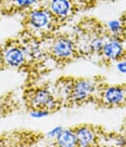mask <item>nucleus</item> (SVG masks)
<instances>
[{
  "instance_id": "nucleus-1",
  "label": "nucleus",
  "mask_w": 126,
  "mask_h": 147,
  "mask_svg": "<svg viewBox=\"0 0 126 147\" xmlns=\"http://www.w3.org/2000/svg\"><path fill=\"white\" fill-rule=\"evenodd\" d=\"M81 54L99 55L103 44L111 34L107 25L94 16H85L73 29Z\"/></svg>"
},
{
  "instance_id": "nucleus-2",
  "label": "nucleus",
  "mask_w": 126,
  "mask_h": 147,
  "mask_svg": "<svg viewBox=\"0 0 126 147\" xmlns=\"http://www.w3.org/2000/svg\"><path fill=\"white\" fill-rule=\"evenodd\" d=\"M21 25V33L39 40L57 33L52 18L42 2L22 15Z\"/></svg>"
},
{
  "instance_id": "nucleus-3",
  "label": "nucleus",
  "mask_w": 126,
  "mask_h": 147,
  "mask_svg": "<svg viewBox=\"0 0 126 147\" xmlns=\"http://www.w3.org/2000/svg\"><path fill=\"white\" fill-rule=\"evenodd\" d=\"M42 53L56 61L67 62L80 55L77 40L74 33L57 32L40 40Z\"/></svg>"
},
{
  "instance_id": "nucleus-4",
  "label": "nucleus",
  "mask_w": 126,
  "mask_h": 147,
  "mask_svg": "<svg viewBox=\"0 0 126 147\" xmlns=\"http://www.w3.org/2000/svg\"><path fill=\"white\" fill-rule=\"evenodd\" d=\"M42 3L48 10L57 32L74 21L82 12L76 0H42Z\"/></svg>"
},
{
  "instance_id": "nucleus-5",
  "label": "nucleus",
  "mask_w": 126,
  "mask_h": 147,
  "mask_svg": "<svg viewBox=\"0 0 126 147\" xmlns=\"http://www.w3.org/2000/svg\"><path fill=\"white\" fill-rule=\"evenodd\" d=\"M99 55L103 61L112 62L124 60L126 57V35H110L103 44Z\"/></svg>"
},
{
  "instance_id": "nucleus-6",
  "label": "nucleus",
  "mask_w": 126,
  "mask_h": 147,
  "mask_svg": "<svg viewBox=\"0 0 126 147\" xmlns=\"http://www.w3.org/2000/svg\"><path fill=\"white\" fill-rule=\"evenodd\" d=\"M40 2L42 0H0V19L16 15L22 16Z\"/></svg>"
},
{
  "instance_id": "nucleus-7",
  "label": "nucleus",
  "mask_w": 126,
  "mask_h": 147,
  "mask_svg": "<svg viewBox=\"0 0 126 147\" xmlns=\"http://www.w3.org/2000/svg\"><path fill=\"white\" fill-rule=\"evenodd\" d=\"M96 90V84L91 79H78L71 88V97L74 101L82 102L91 96Z\"/></svg>"
},
{
  "instance_id": "nucleus-8",
  "label": "nucleus",
  "mask_w": 126,
  "mask_h": 147,
  "mask_svg": "<svg viewBox=\"0 0 126 147\" xmlns=\"http://www.w3.org/2000/svg\"><path fill=\"white\" fill-rule=\"evenodd\" d=\"M31 105L34 109L49 111L55 106V99L46 89H38L31 97Z\"/></svg>"
},
{
  "instance_id": "nucleus-9",
  "label": "nucleus",
  "mask_w": 126,
  "mask_h": 147,
  "mask_svg": "<svg viewBox=\"0 0 126 147\" xmlns=\"http://www.w3.org/2000/svg\"><path fill=\"white\" fill-rule=\"evenodd\" d=\"M125 90L118 86H109L103 93V100L109 106H118L125 101Z\"/></svg>"
},
{
  "instance_id": "nucleus-10",
  "label": "nucleus",
  "mask_w": 126,
  "mask_h": 147,
  "mask_svg": "<svg viewBox=\"0 0 126 147\" xmlns=\"http://www.w3.org/2000/svg\"><path fill=\"white\" fill-rule=\"evenodd\" d=\"M77 147H94L96 143V133L89 126H80L75 130Z\"/></svg>"
},
{
  "instance_id": "nucleus-11",
  "label": "nucleus",
  "mask_w": 126,
  "mask_h": 147,
  "mask_svg": "<svg viewBox=\"0 0 126 147\" xmlns=\"http://www.w3.org/2000/svg\"><path fill=\"white\" fill-rule=\"evenodd\" d=\"M55 142L58 147H77L75 131L64 128L55 139Z\"/></svg>"
},
{
  "instance_id": "nucleus-12",
  "label": "nucleus",
  "mask_w": 126,
  "mask_h": 147,
  "mask_svg": "<svg viewBox=\"0 0 126 147\" xmlns=\"http://www.w3.org/2000/svg\"><path fill=\"white\" fill-rule=\"evenodd\" d=\"M76 1L78 2L81 11L83 12V11L91 10L105 2H113L116 0H76Z\"/></svg>"
},
{
  "instance_id": "nucleus-13",
  "label": "nucleus",
  "mask_w": 126,
  "mask_h": 147,
  "mask_svg": "<svg viewBox=\"0 0 126 147\" xmlns=\"http://www.w3.org/2000/svg\"><path fill=\"white\" fill-rule=\"evenodd\" d=\"M30 116L33 119H40L49 116V111L44 110V109H33L30 112Z\"/></svg>"
},
{
  "instance_id": "nucleus-14",
  "label": "nucleus",
  "mask_w": 126,
  "mask_h": 147,
  "mask_svg": "<svg viewBox=\"0 0 126 147\" xmlns=\"http://www.w3.org/2000/svg\"><path fill=\"white\" fill-rule=\"evenodd\" d=\"M63 129H64V128H63L62 126H60V125L54 126V127L51 128L49 131H47L46 135H47V137H49V138H51V139H56L58 135L62 132Z\"/></svg>"
},
{
  "instance_id": "nucleus-15",
  "label": "nucleus",
  "mask_w": 126,
  "mask_h": 147,
  "mask_svg": "<svg viewBox=\"0 0 126 147\" xmlns=\"http://www.w3.org/2000/svg\"><path fill=\"white\" fill-rule=\"evenodd\" d=\"M116 68H117V70L120 73L125 74L126 73V59L118 61L117 64H116Z\"/></svg>"
},
{
  "instance_id": "nucleus-16",
  "label": "nucleus",
  "mask_w": 126,
  "mask_h": 147,
  "mask_svg": "<svg viewBox=\"0 0 126 147\" xmlns=\"http://www.w3.org/2000/svg\"><path fill=\"white\" fill-rule=\"evenodd\" d=\"M119 21H120V22H121V24H122L123 29H124L125 34H126V11H125L124 13H123L122 15H121V17L119 18Z\"/></svg>"
}]
</instances>
